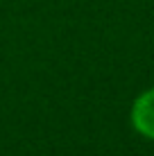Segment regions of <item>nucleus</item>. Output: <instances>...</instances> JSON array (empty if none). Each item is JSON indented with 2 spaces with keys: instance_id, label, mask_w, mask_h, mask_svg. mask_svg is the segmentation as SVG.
Here are the masks:
<instances>
[{
  "instance_id": "nucleus-1",
  "label": "nucleus",
  "mask_w": 154,
  "mask_h": 156,
  "mask_svg": "<svg viewBox=\"0 0 154 156\" xmlns=\"http://www.w3.org/2000/svg\"><path fill=\"white\" fill-rule=\"evenodd\" d=\"M131 125L141 136L154 140V88L143 90L131 106Z\"/></svg>"
}]
</instances>
